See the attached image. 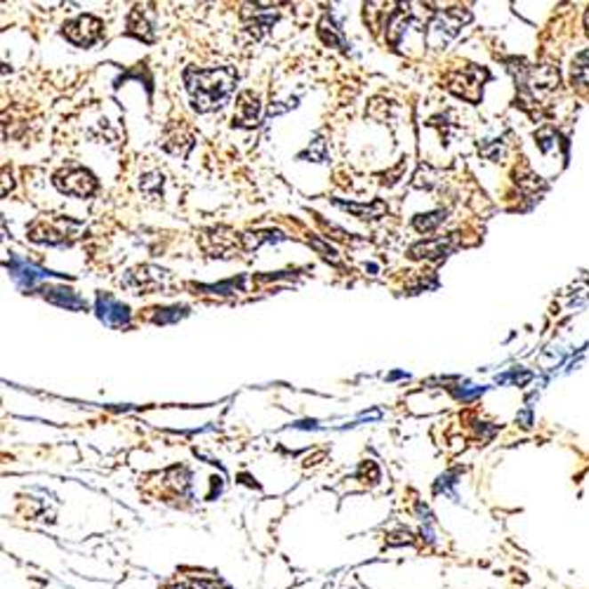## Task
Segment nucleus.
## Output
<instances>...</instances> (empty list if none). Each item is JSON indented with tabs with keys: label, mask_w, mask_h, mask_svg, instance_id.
<instances>
[{
	"label": "nucleus",
	"mask_w": 589,
	"mask_h": 589,
	"mask_svg": "<svg viewBox=\"0 0 589 589\" xmlns=\"http://www.w3.org/2000/svg\"><path fill=\"white\" fill-rule=\"evenodd\" d=\"M184 83L191 94L196 111H210L222 107L236 85L234 69H187Z\"/></svg>",
	"instance_id": "nucleus-1"
},
{
	"label": "nucleus",
	"mask_w": 589,
	"mask_h": 589,
	"mask_svg": "<svg viewBox=\"0 0 589 589\" xmlns=\"http://www.w3.org/2000/svg\"><path fill=\"white\" fill-rule=\"evenodd\" d=\"M54 187L69 196L87 198L97 191V177L83 165H67L54 174Z\"/></svg>",
	"instance_id": "nucleus-2"
},
{
	"label": "nucleus",
	"mask_w": 589,
	"mask_h": 589,
	"mask_svg": "<svg viewBox=\"0 0 589 589\" xmlns=\"http://www.w3.org/2000/svg\"><path fill=\"white\" fill-rule=\"evenodd\" d=\"M486 71H479L474 64H469L464 69H457L453 74L446 76V87H448L450 93H456L457 97H463V100L469 101H479L481 97V83L486 78Z\"/></svg>",
	"instance_id": "nucleus-3"
},
{
	"label": "nucleus",
	"mask_w": 589,
	"mask_h": 589,
	"mask_svg": "<svg viewBox=\"0 0 589 589\" xmlns=\"http://www.w3.org/2000/svg\"><path fill=\"white\" fill-rule=\"evenodd\" d=\"M101 31H104L101 20H97L93 14H83L78 20L64 24V31H61V34H64V38H67L69 43H74V45L90 47L100 41Z\"/></svg>",
	"instance_id": "nucleus-4"
},
{
	"label": "nucleus",
	"mask_w": 589,
	"mask_h": 589,
	"mask_svg": "<svg viewBox=\"0 0 589 589\" xmlns=\"http://www.w3.org/2000/svg\"><path fill=\"white\" fill-rule=\"evenodd\" d=\"M191 144H194V134H191V130L184 125V121L173 123V125L165 130L163 147H165V151H170V154L184 156L189 149H191Z\"/></svg>",
	"instance_id": "nucleus-5"
},
{
	"label": "nucleus",
	"mask_w": 589,
	"mask_h": 589,
	"mask_svg": "<svg viewBox=\"0 0 589 589\" xmlns=\"http://www.w3.org/2000/svg\"><path fill=\"white\" fill-rule=\"evenodd\" d=\"M151 17L154 14L144 10V7H134L130 20H127V34L137 36L141 41L151 43L154 41V24H151Z\"/></svg>",
	"instance_id": "nucleus-6"
},
{
	"label": "nucleus",
	"mask_w": 589,
	"mask_h": 589,
	"mask_svg": "<svg viewBox=\"0 0 589 589\" xmlns=\"http://www.w3.org/2000/svg\"><path fill=\"white\" fill-rule=\"evenodd\" d=\"M260 114H262L260 97L253 93H241V97H238V107H236L234 121H238L241 125H257Z\"/></svg>",
	"instance_id": "nucleus-7"
},
{
	"label": "nucleus",
	"mask_w": 589,
	"mask_h": 589,
	"mask_svg": "<svg viewBox=\"0 0 589 589\" xmlns=\"http://www.w3.org/2000/svg\"><path fill=\"white\" fill-rule=\"evenodd\" d=\"M97 309H100L101 321L111 323V326H125L127 319H130L127 307H123L121 302H116L114 297H109V294H100Z\"/></svg>",
	"instance_id": "nucleus-8"
},
{
	"label": "nucleus",
	"mask_w": 589,
	"mask_h": 589,
	"mask_svg": "<svg viewBox=\"0 0 589 589\" xmlns=\"http://www.w3.org/2000/svg\"><path fill=\"white\" fill-rule=\"evenodd\" d=\"M450 250V241H443V238H432V241H424L420 246L410 250V257L416 260H443Z\"/></svg>",
	"instance_id": "nucleus-9"
},
{
	"label": "nucleus",
	"mask_w": 589,
	"mask_h": 589,
	"mask_svg": "<svg viewBox=\"0 0 589 589\" xmlns=\"http://www.w3.org/2000/svg\"><path fill=\"white\" fill-rule=\"evenodd\" d=\"M340 208L349 210V213H354L356 217H361V220H375V217H380L384 210H387V206L384 203H373V206H356V203H340Z\"/></svg>",
	"instance_id": "nucleus-10"
},
{
	"label": "nucleus",
	"mask_w": 589,
	"mask_h": 589,
	"mask_svg": "<svg viewBox=\"0 0 589 589\" xmlns=\"http://www.w3.org/2000/svg\"><path fill=\"white\" fill-rule=\"evenodd\" d=\"M573 83L580 87H589V50L577 54L573 61Z\"/></svg>",
	"instance_id": "nucleus-11"
},
{
	"label": "nucleus",
	"mask_w": 589,
	"mask_h": 589,
	"mask_svg": "<svg viewBox=\"0 0 589 589\" xmlns=\"http://www.w3.org/2000/svg\"><path fill=\"white\" fill-rule=\"evenodd\" d=\"M446 220V213L443 210H439V213H429V214H417L416 220H413V224H416L417 231H434L441 222Z\"/></svg>",
	"instance_id": "nucleus-12"
},
{
	"label": "nucleus",
	"mask_w": 589,
	"mask_h": 589,
	"mask_svg": "<svg viewBox=\"0 0 589 589\" xmlns=\"http://www.w3.org/2000/svg\"><path fill=\"white\" fill-rule=\"evenodd\" d=\"M50 300L57 302V304H64V307H85V302L81 300V297H76L71 290H50V294H47Z\"/></svg>",
	"instance_id": "nucleus-13"
},
{
	"label": "nucleus",
	"mask_w": 589,
	"mask_h": 589,
	"mask_svg": "<svg viewBox=\"0 0 589 589\" xmlns=\"http://www.w3.org/2000/svg\"><path fill=\"white\" fill-rule=\"evenodd\" d=\"M161 314L154 316L156 323H168V321H177L182 316L187 314V309L184 307H173V309H158Z\"/></svg>",
	"instance_id": "nucleus-14"
},
{
	"label": "nucleus",
	"mask_w": 589,
	"mask_h": 589,
	"mask_svg": "<svg viewBox=\"0 0 589 589\" xmlns=\"http://www.w3.org/2000/svg\"><path fill=\"white\" fill-rule=\"evenodd\" d=\"M141 189L147 191V194H151V189L156 191H161L163 189V174H149V177H144V182H141Z\"/></svg>",
	"instance_id": "nucleus-15"
},
{
	"label": "nucleus",
	"mask_w": 589,
	"mask_h": 589,
	"mask_svg": "<svg viewBox=\"0 0 589 589\" xmlns=\"http://www.w3.org/2000/svg\"><path fill=\"white\" fill-rule=\"evenodd\" d=\"M585 27H587V34H589V10H587V14H585Z\"/></svg>",
	"instance_id": "nucleus-16"
}]
</instances>
